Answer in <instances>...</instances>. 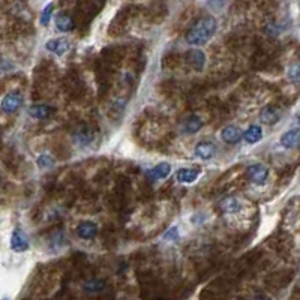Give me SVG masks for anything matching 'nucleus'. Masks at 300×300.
Wrapping results in <instances>:
<instances>
[{
	"instance_id": "f257e3e1",
	"label": "nucleus",
	"mask_w": 300,
	"mask_h": 300,
	"mask_svg": "<svg viewBox=\"0 0 300 300\" xmlns=\"http://www.w3.org/2000/svg\"><path fill=\"white\" fill-rule=\"evenodd\" d=\"M218 29V21L213 17L200 18L186 33V42L192 47H200L207 44Z\"/></svg>"
},
{
	"instance_id": "f03ea898",
	"label": "nucleus",
	"mask_w": 300,
	"mask_h": 300,
	"mask_svg": "<svg viewBox=\"0 0 300 300\" xmlns=\"http://www.w3.org/2000/svg\"><path fill=\"white\" fill-rule=\"evenodd\" d=\"M246 174H248V179L255 183V185H264L267 177H269V168L263 164H254V165H249L248 170H246Z\"/></svg>"
},
{
	"instance_id": "7ed1b4c3",
	"label": "nucleus",
	"mask_w": 300,
	"mask_h": 300,
	"mask_svg": "<svg viewBox=\"0 0 300 300\" xmlns=\"http://www.w3.org/2000/svg\"><path fill=\"white\" fill-rule=\"evenodd\" d=\"M23 104V96L18 92H11L8 93L3 101H2V110L5 113H15Z\"/></svg>"
},
{
	"instance_id": "20e7f679",
	"label": "nucleus",
	"mask_w": 300,
	"mask_h": 300,
	"mask_svg": "<svg viewBox=\"0 0 300 300\" xmlns=\"http://www.w3.org/2000/svg\"><path fill=\"white\" fill-rule=\"evenodd\" d=\"M11 249L14 252H24L29 249V239L20 228L14 230L11 234Z\"/></svg>"
},
{
	"instance_id": "39448f33",
	"label": "nucleus",
	"mask_w": 300,
	"mask_h": 300,
	"mask_svg": "<svg viewBox=\"0 0 300 300\" xmlns=\"http://www.w3.org/2000/svg\"><path fill=\"white\" fill-rule=\"evenodd\" d=\"M281 117H282V111L275 105H269V107L263 108L260 113V119L266 125H275V123H278V120Z\"/></svg>"
},
{
	"instance_id": "423d86ee",
	"label": "nucleus",
	"mask_w": 300,
	"mask_h": 300,
	"mask_svg": "<svg viewBox=\"0 0 300 300\" xmlns=\"http://www.w3.org/2000/svg\"><path fill=\"white\" fill-rule=\"evenodd\" d=\"M186 60L195 71H203L204 63H206V56L200 50H189L186 54Z\"/></svg>"
},
{
	"instance_id": "0eeeda50",
	"label": "nucleus",
	"mask_w": 300,
	"mask_h": 300,
	"mask_svg": "<svg viewBox=\"0 0 300 300\" xmlns=\"http://www.w3.org/2000/svg\"><path fill=\"white\" fill-rule=\"evenodd\" d=\"M219 210L222 213H227V215H233V213H237L242 210V204L237 198L234 197H227L224 200L219 201Z\"/></svg>"
},
{
	"instance_id": "6e6552de",
	"label": "nucleus",
	"mask_w": 300,
	"mask_h": 300,
	"mask_svg": "<svg viewBox=\"0 0 300 300\" xmlns=\"http://www.w3.org/2000/svg\"><path fill=\"white\" fill-rule=\"evenodd\" d=\"M96 233H98V227H96L93 222H90V221H83V222L77 227V234H78V237L83 239V240H90V239H93V237L96 236Z\"/></svg>"
},
{
	"instance_id": "1a4fd4ad",
	"label": "nucleus",
	"mask_w": 300,
	"mask_h": 300,
	"mask_svg": "<svg viewBox=\"0 0 300 300\" xmlns=\"http://www.w3.org/2000/svg\"><path fill=\"white\" fill-rule=\"evenodd\" d=\"M222 135V140L227 143V144H237L240 140H242V131L234 126V125H230V126H225L221 132Z\"/></svg>"
},
{
	"instance_id": "9d476101",
	"label": "nucleus",
	"mask_w": 300,
	"mask_h": 300,
	"mask_svg": "<svg viewBox=\"0 0 300 300\" xmlns=\"http://www.w3.org/2000/svg\"><path fill=\"white\" fill-rule=\"evenodd\" d=\"M195 155L198 158L204 159V161H209V159H212L216 155V147L210 141H203V143H200L195 147Z\"/></svg>"
},
{
	"instance_id": "9b49d317",
	"label": "nucleus",
	"mask_w": 300,
	"mask_h": 300,
	"mask_svg": "<svg viewBox=\"0 0 300 300\" xmlns=\"http://www.w3.org/2000/svg\"><path fill=\"white\" fill-rule=\"evenodd\" d=\"M170 173H171V165L167 162H161L147 171V177L150 180H158V179H165Z\"/></svg>"
},
{
	"instance_id": "f8f14e48",
	"label": "nucleus",
	"mask_w": 300,
	"mask_h": 300,
	"mask_svg": "<svg viewBox=\"0 0 300 300\" xmlns=\"http://www.w3.org/2000/svg\"><path fill=\"white\" fill-rule=\"evenodd\" d=\"M69 47H71V44H69L66 39H51V41H48V42L45 44V48H47L48 51L57 54V56L65 54V53L69 50Z\"/></svg>"
},
{
	"instance_id": "ddd939ff",
	"label": "nucleus",
	"mask_w": 300,
	"mask_h": 300,
	"mask_svg": "<svg viewBox=\"0 0 300 300\" xmlns=\"http://www.w3.org/2000/svg\"><path fill=\"white\" fill-rule=\"evenodd\" d=\"M299 128H294V129H290L287 131L282 138H281V144L285 147V149H296L299 146Z\"/></svg>"
},
{
	"instance_id": "4468645a",
	"label": "nucleus",
	"mask_w": 300,
	"mask_h": 300,
	"mask_svg": "<svg viewBox=\"0 0 300 300\" xmlns=\"http://www.w3.org/2000/svg\"><path fill=\"white\" fill-rule=\"evenodd\" d=\"M200 176L198 168H182L177 171L176 177L180 183H194Z\"/></svg>"
},
{
	"instance_id": "2eb2a0df",
	"label": "nucleus",
	"mask_w": 300,
	"mask_h": 300,
	"mask_svg": "<svg viewBox=\"0 0 300 300\" xmlns=\"http://www.w3.org/2000/svg\"><path fill=\"white\" fill-rule=\"evenodd\" d=\"M242 137L245 138L246 143L249 144H255L263 138V129L258 125H252L249 126L245 132H242Z\"/></svg>"
},
{
	"instance_id": "dca6fc26",
	"label": "nucleus",
	"mask_w": 300,
	"mask_h": 300,
	"mask_svg": "<svg viewBox=\"0 0 300 300\" xmlns=\"http://www.w3.org/2000/svg\"><path fill=\"white\" fill-rule=\"evenodd\" d=\"M29 114L33 117V119H47L50 114H51V108L45 104H33L30 108H29Z\"/></svg>"
},
{
	"instance_id": "f3484780",
	"label": "nucleus",
	"mask_w": 300,
	"mask_h": 300,
	"mask_svg": "<svg viewBox=\"0 0 300 300\" xmlns=\"http://www.w3.org/2000/svg\"><path fill=\"white\" fill-rule=\"evenodd\" d=\"M201 126H203V122H201L200 117H197V116H189V117L185 120V123H183V131H185L186 134H195V132H198V131L201 129Z\"/></svg>"
},
{
	"instance_id": "a211bd4d",
	"label": "nucleus",
	"mask_w": 300,
	"mask_h": 300,
	"mask_svg": "<svg viewBox=\"0 0 300 300\" xmlns=\"http://www.w3.org/2000/svg\"><path fill=\"white\" fill-rule=\"evenodd\" d=\"M56 26L60 32H71L74 29V20L66 14H59L56 18Z\"/></svg>"
},
{
	"instance_id": "6ab92c4d",
	"label": "nucleus",
	"mask_w": 300,
	"mask_h": 300,
	"mask_svg": "<svg viewBox=\"0 0 300 300\" xmlns=\"http://www.w3.org/2000/svg\"><path fill=\"white\" fill-rule=\"evenodd\" d=\"M83 288L89 293H98L102 291L105 288V281L102 279H89L87 282H84Z\"/></svg>"
},
{
	"instance_id": "aec40b11",
	"label": "nucleus",
	"mask_w": 300,
	"mask_h": 300,
	"mask_svg": "<svg viewBox=\"0 0 300 300\" xmlns=\"http://www.w3.org/2000/svg\"><path fill=\"white\" fill-rule=\"evenodd\" d=\"M36 164H38L39 168L45 170V168H50V167L54 165V159H53V156H50V155H47V153H42V155L38 156Z\"/></svg>"
},
{
	"instance_id": "412c9836",
	"label": "nucleus",
	"mask_w": 300,
	"mask_h": 300,
	"mask_svg": "<svg viewBox=\"0 0 300 300\" xmlns=\"http://www.w3.org/2000/svg\"><path fill=\"white\" fill-rule=\"evenodd\" d=\"M53 9H54V6H53L51 3L47 5V6L44 8V11H42V14H41V24H42V26H47V24L50 23L51 15H53Z\"/></svg>"
},
{
	"instance_id": "4be33fe9",
	"label": "nucleus",
	"mask_w": 300,
	"mask_h": 300,
	"mask_svg": "<svg viewBox=\"0 0 300 300\" xmlns=\"http://www.w3.org/2000/svg\"><path fill=\"white\" fill-rule=\"evenodd\" d=\"M299 63H294L288 68V80L294 84H299Z\"/></svg>"
},
{
	"instance_id": "5701e85b",
	"label": "nucleus",
	"mask_w": 300,
	"mask_h": 300,
	"mask_svg": "<svg viewBox=\"0 0 300 300\" xmlns=\"http://www.w3.org/2000/svg\"><path fill=\"white\" fill-rule=\"evenodd\" d=\"M164 237H165L167 240H177V239H179V231H177V228H176V227H171V228L164 234Z\"/></svg>"
}]
</instances>
